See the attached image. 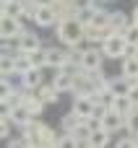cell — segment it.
I'll return each mask as SVG.
<instances>
[{
    "mask_svg": "<svg viewBox=\"0 0 138 148\" xmlns=\"http://www.w3.org/2000/svg\"><path fill=\"white\" fill-rule=\"evenodd\" d=\"M102 52H104V57H112V60L128 57V55H130V44H128V39H125L123 31H115L112 36H107V39L102 42Z\"/></svg>",
    "mask_w": 138,
    "mask_h": 148,
    "instance_id": "obj_3",
    "label": "cell"
},
{
    "mask_svg": "<svg viewBox=\"0 0 138 148\" xmlns=\"http://www.w3.org/2000/svg\"><path fill=\"white\" fill-rule=\"evenodd\" d=\"M73 78H76V73L57 70V73H55V78H52V86H55L57 91H73Z\"/></svg>",
    "mask_w": 138,
    "mask_h": 148,
    "instance_id": "obj_13",
    "label": "cell"
},
{
    "mask_svg": "<svg viewBox=\"0 0 138 148\" xmlns=\"http://www.w3.org/2000/svg\"><path fill=\"white\" fill-rule=\"evenodd\" d=\"M57 39H60L63 44H68V47L81 44V42L86 39V21L78 18V13L60 18V21H57Z\"/></svg>",
    "mask_w": 138,
    "mask_h": 148,
    "instance_id": "obj_1",
    "label": "cell"
},
{
    "mask_svg": "<svg viewBox=\"0 0 138 148\" xmlns=\"http://www.w3.org/2000/svg\"><path fill=\"white\" fill-rule=\"evenodd\" d=\"M60 21V13L55 5H39L37 8V16H34V23L42 26V29H50V26H57Z\"/></svg>",
    "mask_w": 138,
    "mask_h": 148,
    "instance_id": "obj_4",
    "label": "cell"
},
{
    "mask_svg": "<svg viewBox=\"0 0 138 148\" xmlns=\"http://www.w3.org/2000/svg\"><path fill=\"white\" fill-rule=\"evenodd\" d=\"M81 122H83V117H78V114L70 109V114H65V117H63V133H73Z\"/></svg>",
    "mask_w": 138,
    "mask_h": 148,
    "instance_id": "obj_21",
    "label": "cell"
},
{
    "mask_svg": "<svg viewBox=\"0 0 138 148\" xmlns=\"http://www.w3.org/2000/svg\"><path fill=\"white\" fill-rule=\"evenodd\" d=\"M128 96H130V101H133V104L138 107V83L133 86V88H130V94H128Z\"/></svg>",
    "mask_w": 138,
    "mask_h": 148,
    "instance_id": "obj_26",
    "label": "cell"
},
{
    "mask_svg": "<svg viewBox=\"0 0 138 148\" xmlns=\"http://www.w3.org/2000/svg\"><path fill=\"white\" fill-rule=\"evenodd\" d=\"M29 57H31V65L34 68H47V49H34V52H29Z\"/></svg>",
    "mask_w": 138,
    "mask_h": 148,
    "instance_id": "obj_23",
    "label": "cell"
},
{
    "mask_svg": "<svg viewBox=\"0 0 138 148\" xmlns=\"http://www.w3.org/2000/svg\"><path fill=\"white\" fill-rule=\"evenodd\" d=\"M70 60V55L65 52V49H57V47H47V68H55V70H60L65 62Z\"/></svg>",
    "mask_w": 138,
    "mask_h": 148,
    "instance_id": "obj_11",
    "label": "cell"
},
{
    "mask_svg": "<svg viewBox=\"0 0 138 148\" xmlns=\"http://www.w3.org/2000/svg\"><path fill=\"white\" fill-rule=\"evenodd\" d=\"M125 130L130 135H138V107H133L128 114H125Z\"/></svg>",
    "mask_w": 138,
    "mask_h": 148,
    "instance_id": "obj_22",
    "label": "cell"
},
{
    "mask_svg": "<svg viewBox=\"0 0 138 148\" xmlns=\"http://www.w3.org/2000/svg\"><path fill=\"white\" fill-rule=\"evenodd\" d=\"M21 31H23V29H21V21H18L16 16H3V18H0V36H3V39H16Z\"/></svg>",
    "mask_w": 138,
    "mask_h": 148,
    "instance_id": "obj_7",
    "label": "cell"
},
{
    "mask_svg": "<svg viewBox=\"0 0 138 148\" xmlns=\"http://www.w3.org/2000/svg\"><path fill=\"white\" fill-rule=\"evenodd\" d=\"M110 26H112L115 31H123V29L130 26V18H128L123 10H115V13H110Z\"/></svg>",
    "mask_w": 138,
    "mask_h": 148,
    "instance_id": "obj_19",
    "label": "cell"
},
{
    "mask_svg": "<svg viewBox=\"0 0 138 148\" xmlns=\"http://www.w3.org/2000/svg\"><path fill=\"white\" fill-rule=\"evenodd\" d=\"M94 107H97V101H94V96H89V94L73 99V112H76L78 117H83V120H89V117L94 114Z\"/></svg>",
    "mask_w": 138,
    "mask_h": 148,
    "instance_id": "obj_8",
    "label": "cell"
},
{
    "mask_svg": "<svg viewBox=\"0 0 138 148\" xmlns=\"http://www.w3.org/2000/svg\"><path fill=\"white\" fill-rule=\"evenodd\" d=\"M123 75H128L133 83H138V57H133V55L123 57Z\"/></svg>",
    "mask_w": 138,
    "mask_h": 148,
    "instance_id": "obj_16",
    "label": "cell"
},
{
    "mask_svg": "<svg viewBox=\"0 0 138 148\" xmlns=\"http://www.w3.org/2000/svg\"><path fill=\"white\" fill-rule=\"evenodd\" d=\"M37 94H39V99H42L44 104H55V101H57V96H60V91H57L52 83H50V86H39V91H37Z\"/></svg>",
    "mask_w": 138,
    "mask_h": 148,
    "instance_id": "obj_20",
    "label": "cell"
},
{
    "mask_svg": "<svg viewBox=\"0 0 138 148\" xmlns=\"http://www.w3.org/2000/svg\"><path fill=\"white\" fill-rule=\"evenodd\" d=\"M8 120H13L16 125H21V127H26L31 120H37V114L26 107V104H18V107H13L10 112H8Z\"/></svg>",
    "mask_w": 138,
    "mask_h": 148,
    "instance_id": "obj_10",
    "label": "cell"
},
{
    "mask_svg": "<svg viewBox=\"0 0 138 148\" xmlns=\"http://www.w3.org/2000/svg\"><path fill=\"white\" fill-rule=\"evenodd\" d=\"M112 107L117 109V112H123V114H128L136 104L130 101V96H115V101H112Z\"/></svg>",
    "mask_w": 138,
    "mask_h": 148,
    "instance_id": "obj_24",
    "label": "cell"
},
{
    "mask_svg": "<svg viewBox=\"0 0 138 148\" xmlns=\"http://www.w3.org/2000/svg\"><path fill=\"white\" fill-rule=\"evenodd\" d=\"M102 127H104V130H110V133L123 130V127H125V114H123V112H117L115 107H110V109L104 112V117H102Z\"/></svg>",
    "mask_w": 138,
    "mask_h": 148,
    "instance_id": "obj_6",
    "label": "cell"
},
{
    "mask_svg": "<svg viewBox=\"0 0 138 148\" xmlns=\"http://www.w3.org/2000/svg\"><path fill=\"white\" fill-rule=\"evenodd\" d=\"M130 55H133V57H138V44H136V47L130 44Z\"/></svg>",
    "mask_w": 138,
    "mask_h": 148,
    "instance_id": "obj_28",
    "label": "cell"
},
{
    "mask_svg": "<svg viewBox=\"0 0 138 148\" xmlns=\"http://www.w3.org/2000/svg\"><path fill=\"white\" fill-rule=\"evenodd\" d=\"M123 34H125V39H128V44H138V23H130L128 29H123Z\"/></svg>",
    "mask_w": 138,
    "mask_h": 148,
    "instance_id": "obj_25",
    "label": "cell"
},
{
    "mask_svg": "<svg viewBox=\"0 0 138 148\" xmlns=\"http://www.w3.org/2000/svg\"><path fill=\"white\" fill-rule=\"evenodd\" d=\"M42 70L44 68H29V70H23V88H39L42 86Z\"/></svg>",
    "mask_w": 138,
    "mask_h": 148,
    "instance_id": "obj_14",
    "label": "cell"
},
{
    "mask_svg": "<svg viewBox=\"0 0 138 148\" xmlns=\"http://www.w3.org/2000/svg\"><path fill=\"white\" fill-rule=\"evenodd\" d=\"M42 44H39V36L34 34V31H21L18 36H16V49L18 52H34V49H39Z\"/></svg>",
    "mask_w": 138,
    "mask_h": 148,
    "instance_id": "obj_9",
    "label": "cell"
},
{
    "mask_svg": "<svg viewBox=\"0 0 138 148\" xmlns=\"http://www.w3.org/2000/svg\"><path fill=\"white\" fill-rule=\"evenodd\" d=\"M133 86H136V83H133L128 75H120V78H110V91H112L115 96H128Z\"/></svg>",
    "mask_w": 138,
    "mask_h": 148,
    "instance_id": "obj_12",
    "label": "cell"
},
{
    "mask_svg": "<svg viewBox=\"0 0 138 148\" xmlns=\"http://www.w3.org/2000/svg\"><path fill=\"white\" fill-rule=\"evenodd\" d=\"M23 0H3V16H16L21 18L23 16Z\"/></svg>",
    "mask_w": 138,
    "mask_h": 148,
    "instance_id": "obj_18",
    "label": "cell"
},
{
    "mask_svg": "<svg viewBox=\"0 0 138 148\" xmlns=\"http://www.w3.org/2000/svg\"><path fill=\"white\" fill-rule=\"evenodd\" d=\"M73 138H76V146H89V138H91V125L83 120V122L73 130Z\"/></svg>",
    "mask_w": 138,
    "mask_h": 148,
    "instance_id": "obj_17",
    "label": "cell"
},
{
    "mask_svg": "<svg viewBox=\"0 0 138 148\" xmlns=\"http://www.w3.org/2000/svg\"><path fill=\"white\" fill-rule=\"evenodd\" d=\"M133 23H138V8L133 10Z\"/></svg>",
    "mask_w": 138,
    "mask_h": 148,
    "instance_id": "obj_29",
    "label": "cell"
},
{
    "mask_svg": "<svg viewBox=\"0 0 138 148\" xmlns=\"http://www.w3.org/2000/svg\"><path fill=\"white\" fill-rule=\"evenodd\" d=\"M102 57H104V52L102 49H81V55H78V62H81V68L83 70H99L102 68Z\"/></svg>",
    "mask_w": 138,
    "mask_h": 148,
    "instance_id": "obj_5",
    "label": "cell"
},
{
    "mask_svg": "<svg viewBox=\"0 0 138 148\" xmlns=\"http://www.w3.org/2000/svg\"><path fill=\"white\" fill-rule=\"evenodd\" d=\"M0 135L8 138V122H5V114H3V125H0Z\"/></svg>",
    "mask_w": 138,
    "mask_h": 148,
    "instance_id": "obj_27",
    "label": "cell"
},
{
    "mask_svg": "<svg viewBox=\"0 0 138 148\" xmlns=\"http://www.w3.org/2000/svg\"><path fill=\"white\" fill-rule=\"evenodd\" d=\"M110 130H104V127H97V130H91V138H89V146L91 148H104L110 143Z\"/></svg>",
    "mask_w": 138,
    "mask_h": 148,
    "instance_id": "obj_15",
    "label": "cell"
},
{
    "mask_svg": "<svg viewBox=\"0 0 138 148\" xmlns=\"http://www.w3.org/2000/svg\"><path fill=\"white\" fill-rule=\"evenodd\" d=\"M23 138L29 140V146H57V140H60L57 133L50 125L39 122V120H31L23 127Z\"/></svg>",
    "mask_w": 138,
    "mask_h": 148,
    "instance_id": "obj_2",
    "label": "cell"
}]
</instances>
